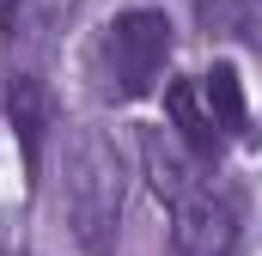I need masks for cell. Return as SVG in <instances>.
<instances>
[{
  "label": "cell",
  "instance_id": "1",
  "mask_svg": "<svg viewBox=\"0 0 262 256\" xmlns=\"http://www.w3.org/2000/svg\"><path fill=\"white\" fill-rule=\"evenodd\" d=\"M61 201H67L73 238L92 256H104L116 220H122V201H128V165H122V153H116V140H110L104 128H79V134H73Z\"/></svg>",
  "mask_w": 262,
  "mask_h": 256
},
{
  "label": "cell",
  "instance_id": "2",
  "mask_svg": "<svg viewBox=\"0 0 262 256\" xmlns=\"http://www.w3.org/2000/svg\"><path fill=\"white\" fill-rule=\"evenodd\" d=\"M165 55H171V18L152 12V6L122 12V18L104 31V73H110V92H116V98H146L152 79L165 73Z\"/></svg>",
  "mask_w": 262,
  "mask_h": 256
},
{
  "label": "cell",
  "instance_id": "3",
  "mask_svg": "<svg viewBox=\"0 0 262 256\" xmlns=\"http://www.w3.org/2000/svg\"><path fill=\"white\" fill-rule=\"evenodd\" d=\"M171 238L183 256H232L238 244V201L213 183H201L189 201L171 207Z\"/></svg>",
  "mask_w": 262,
  "mask_h": 256
},
{
  "label": "cell",
  "instance_id": "4",
  "mask_svg": "<svg viewBox=\"0 0 262 256\" xmlns=\"http://www.w3.org/2000/svg\"><path fill=\"white\" fill-rule=\"evenodd\" d=\"M140 153H146V177H152V189H159V201H165V207L189 201V195L207 183V177H201V159L177 140V128H146Z\"/></svg>",
  "mask_w": 262,
  "mask_h": 256
},
{
  "label": "cell",
  "instance_id": "5",
  "mask_svg": "<svg viewBox=\"0 0 262 256\" xmlns=\"http://www.w3.org/2000/svg\"><path fill=\"white\" fill-rule=\"evenodd\" d=\"M165 110H171V122H177V140L195 153V159H213L220 153V122L207 116V98H201V86H171L165 92Z\"/></svg>",
  "mask_w": 262,
  "mask_h": 256
},
{
  "label": "cell",
  "instance_id": "6",
  "mask_svg": "<svg viewBox=\"0 0 262 256\" xmlns=\"http://www.w3.org/2000/svg\"><path fill=\"white\" fill-rule=\"evenodd\" d=\"M6 116H12V128H18L25 153L37 159V146H43V128H49V98H43V79H31V73H12V86H6Z\"/></svg>",
  "mask_w": 262,
  "mask_h": 256
},
{
  "label": "cell",
  "instance_id": "7",
  "mask_svg": "<svg viewBox=\"0 0 262 256\" xmlns=\"http://www.w3.org/2000/svg\"><path fill=\"white\" fill-rule=\"evenodd\" d=\"M201 98H207V116L220 122V134L244 128V92H238V73H232V67H213V73L201 79Z\"/></svg>",
  "mask_w": 262,
  "mask_h": 256
}]
</instances>
